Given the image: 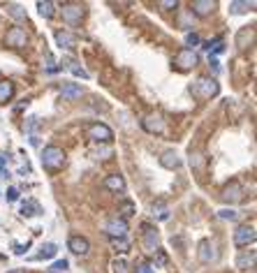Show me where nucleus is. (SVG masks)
<instances>
[{"instance_id": "ddd939ff", "label": "nucleus", "mask_w": 257, "mask_h": 273, "mask_svg": "<svg viewBox=\"0 0 257 273\" xmlns=\"http://www.w3.org/2000/svg\"><path fill=\"white\" fill-rule=\"evenodd\" d=\"M141 127L146 132H151V134H160L162 130H165V121H162V116H158V114H148L144 121H141Z\"/></svg>"}, {"instance_id": "1a4fd4ad", "label": "nucleus", "mask_w": 257, "mask_h": 273, "mask_svg": "<svg viewBox=\"0 0 257 273\" xmlns=\"http://www.w3.org/2000/svg\"><path fill=\"white\" fill-rule=\"evenodd\" d=\"M5 42H7V46H12V49H23L25 42H28V35H25L23 28L14 25V28H10V31H7Z\"/></svg>"}, {"instance_id": "4468645a", "label": "nucleus", "mask_w": 257, "mask_h": 273, "mask_svg": "<svg viewBox=\"0 0 257 273\" xmlns=\"http://www.w3.org/2000/svg\"><path fill=\"white\" fill-rule=\"evenodd\" d=\"M105 187L111 190V193H123L125 190V178L121 174H111V176L105 178Z\"/></svg>"}, {"instance_id": "dca6fc26", "label": "nucleus", "mask_w": 257, "mask_h": 273, "mask_svg": "<svg viewBox=\"0 0 257 273\" xmlns=\"http://www.w3.org/2000/svg\"><path fill=\"white\" fill-rule=\"evenodd\" d=\"M213 10H216V3H213V0H195V3H192V12H195L197 16H207V14H211Z\"/></svg>"}, {"instance_id": "5701e85b", "label": "nucleus", "mask_w": 257, "mask_h": 273, "mask_svg": "<svg viewBox=\"0 0 257 273\" xmlns=\"http://www.w3.org/2000/svg\"><path fill=\"white\" fill-rule=\"evenodd\" d=\"M56 253H58L56 243H44V245H42V253L35 255L33 259H51V257H56Z\"/></svg>"}, {"instance_id": "423d86ee", "label": "nucleus", "mask_w": 257, "mask_h": 273, "mask_svg": "<svg viewBox=\"0 0 257 273\" xmlns=\"http://www.w3.org/2000/svg\"><path fill=\"white\" fill-rule=\"evenodd\" d=\"M81 19H84V5H79V3H65L63 5V21L70 25H76L81 23Z\"/></svg>"}, {"instance_id": "9d476101", "label": "nucleus", "mask_w": 257, "mask_h": 273, "mask_svg": "<svg viewBox=\"0 0 257 273\" xmlns=\"http://www.w3.org/2000/svg\"><path fill=\"white\" fill-rule=\"evenodd\" d=\"M105 232L111 236V241H114V238H125V234H127V223L123 220V217H111L109 223H107Z\"/></svg>"}, {"instance_id": "393cba45", "label": "nucleus", "mask_w": 257, "mask_h": 273, "mask_svg": "<svg viewBox=\"0 0 257 273\" xmlns=\"http://www.w3.org/2000/svg\"><path fill=\"white\" fill-rule=\"evenodd\" d=\"M7 12H10V16H14L16 21L25 19V10L21 5H16V3H10V5H7Z\"/></svg>"}, {"instance_id": "ea45409f", "label": "nucleus", "mask_w": 257, "mask_h": 273, "mask_svg": "<svg viewBox=\"0 0 257 273\" xmlns=\"http://www.w3.org/2000/svg\"><path fill=\"white\" fill-rule=\"evenodd\" d=\"M12 273H23V271H12Z\"/></svg>"}, {"instance_id": "9b49d317", "label": "nucleus", "mask_w": 257, "mask_h": 273, "mask_svg": "<svg viewBox=\"0 0 257 273\" xmlns=\"http://www.w3.org/2000/svg\"><path fill=\"white\" fill-rule=\"evenodd\" d=\"M222 202H227V204H237V202H241L243 199V187H241V183H237V181H232L229 185H225L222 187Z\"/></svg>"}, {"instance_id": "473e14b6", "label": "nucleus", "mask_w": 257, "mask_h": 273, "mask_svg": "<svg viewBox=\"0 0 257 273\" xmlns=\"http://www.w3.org/2000/svg\"><path fill=\"white\" fill-rule=\"evenodd\" d=\"M67 266H70V264H67V259H58V262H54V266H51V271L61 273V271H65Z\"/></svg>"}, {"instance_id": "4c0bfd02", "label": "nucleus", "mask_w": 257, "mask_h": 273, "mask_svg": "<svg viewBox=\"0 0 257 273\" xmlns=\"http://www.w3.org/2000/svg\"><path fill=\"white\" fill-rule=\"evenodd\" d=\"M5 169H7V157L0 155V174H5Z\"/></svg>"}, {"instance_id": "58836bf2", "label": "nucleus", "mask_w": 257, "mask_h": 273, "mask_svg": "<svg viewBox=\"0 0 257 273\" xmlns=\"http://www.w3.org/2000/svg\"><path fill=\"white\" fill-rule=\"evenodd\" d=\"M160 7H178L176 0H165V3H160Z\"/></svg>"}, {"instance_id": "2eb2a0df", "label": "nucleus", "mask_w": 257, "mask_h": 273, "mask_svg": "<svg viewBox=\"0 0 257 273\" xmlns=\"http://www.w3.org/2000/svg\"><path fill=\"white\" fill-rule=\"evenodd\" d=\"M160 165L162 167H167V169H178L183 162H181V157H178L176 151H165L162 153V157H160Z\"/></svg>"}, {"instance_id": "7c9ffc66", "label": "nucleus", "mask_w": 257, "mask_h": 273, "mask_svg": "<svg viewBox=\"0 0 257 273\" xmlns=\"http://www.w3.org/2000/svg\"><path fill=\"white\" fill-rule=\"evenodd\" d=\"M218 215H220L222 220H237L239 213H237V211H232V208H222V211H218Z\"/></svg>"}, {"instance_id": "f257e3e1", "label": "nucleus", "mask_w": 257, "mask_h": 273, "mask_svg": "<svg viewBox=\"0 0 257 273\" xmlns=\"http://www.w3.org/2000/svg\"><path fill=\"white\" fill-rule=\"evenodd\" d=\"M42 165H44V169H49V172H58V169L65 165V153H63V148L46 146L44 151H42Z\"/></svg>"}, {"instance_id": "2f4dec72", "label": "nucleus", "mask_w": 257, "mask_h": 273, "mask_svg": "<svg viewBox=\"0 0 257 273\" xmlns=\"http://www.w3.org/2000/svg\"><path fill=\"white\" fill-rule=\"evenodd\" d=\"M91 155L97 157V160H100V157L102 160H107V157L111 155V148H95V151H91Z\"/></svg>"}, {"instance_id": "bb28decb", "label": "nucleus", "mask_w": 257, "mask_h": 273, "mask_svg": "<svg viewBox=\"0 0 257 273\" xmlns=\"http://www.w3.org/2000/svg\"><path fill=\"white\" fill-rule=\"evenodd\" d=\"M232 12L234 14H243V12H250L252 7H255V3H232Z\"/></svg>"}, {"instance_id": "39448f33", "label": "nucleus", "mask_w": 257, "mask_h": 273, "mask_svg": "<svg viewBox=\"0 0 257 273\" xmlns=\"http://www.w3.org/2000/svg\"><path fill=\"white\" fill-rule=\"evenodd\" d=\"M141 229H144V250H146L148 255H156L158 250H160V238H158V229L153 227V225H148V223L141 225Z\"/></svg>"}, {"instance_id": "0eeeda50", "label": "nucleus", "mask_w": 257, "mask_h": 273, "mask_svg": "<svg viewBox=\"0 0 257 273\" xmlns=\"http://www.w3.org/2000/svg\"><path fill=\"white\" fill-rule=\"evenodd\" d=\"M257 234H255V227L252 225H241V227L234 232V243H237L239 248H246L250 243H255Z\"/></svg>"}, {"instance_id": "f8f14e48", "label": "nucleus", "mask_w": 257, "mask_h": 273, "mask_svg": "<svg viewBox=\"0 0 257 273\" xmlns=\"http://www.w3.org/2000/svg\"><path fill=\"white\" fill-rule=\"evenodd\" d=\"M67 248H70L74 255L86 257V255L91 253V243H88V238H84V236H72L70 241H67Z\"/></svg>"}, {"instance_id": "6e6552de", "label": "nucleus", "mask_w": 257, "mask_h": 273, "mask_svg": "<svg viewBox=\"0 0 257 273\" xmlns=\"http://www.w3.org/2000/svg\"><path fill=\"white\" fill-rule=\"evenodd\" d=\"M218 257H220L218 245L213 241H209V238H204V241L199 243V259H202L204 264H211V262H218Z\"/></svg>"}, {"instance_id": "f03ea898", "label": "nucleus", "mask_w": 257, "mask_h": 273, "mask_svg": "<svg viewBox=\"0 0 257 273\" xmlns=\"http://www.w3.org/2000/svg\"><path fill=\"white\" fill-rule=\"evenodd\" d=\"M220 86H218V81L211 79V76H202V79H197V84L192 86V95H197L199 100H211V97L218 95Z\"/></svg>"}, {"instance_id": "7ed1b4c3", "label": "nucleus", "mask_w": 257, "mask_h": 273, "mask_svg": "<svg viewBox=\"0 0 257 273\" xmlns=\"http://www.w3.org/2000/svg\"><path fill=\"white\" fill-rule=\"evenodd\" d=\"M88 139H93V142L97 144H109L111 139H114V132H111V127H107L105 123H93V125H88Z\"/></svg>"}, {"instance_id": "c9c22d12", "label": "nucleus", "mask_w": 257, "mask_h": 273, "mask_svg": "<svg viewBox=\"0 0 257 273\" xmlns=\"http://www.w3.org/2000/svg\"><path fill=\"white\" fill-rule=\"evenodd\" d=\"M16 199H19V190L10 187V190H7V202H16Z\"/></svg>"}, {"instance_id": "72a5a7b5", "label": "nucleus", "mask_w": 257, "mask_h": 273, "mask_svg": "<svg viewBox=\"0 0 257 273\" xmlns=\"http://www.w3.org/2000/svg\"><path fill=\"white\" fill-rule=\"evenodd\" d=\"M121 211H123V220H125V217H130L132 213H135V204H132V202H125Z\"/></svg>"}, {"instance_id": "cd10ccee", "label": "nucleus", "mask_w": 257, "mask_h": 273, "mask_svg": "<svg viewBox=\"0 0 257 273\" xmlns=\"http://www.w3.org/2000/svg\"><path fill=\"white\" fill-rule=\"evenodd\" d=\"M135 273H156V266H153L151 262H137Z\"/></svg>"}, {"instance_id": "f3484780", "label": "nucleus", "mask_w": 257, "mask_h": 273, "mask_svg": "<svg viewBox=\"0 0 257 273\" xmlns=\"http://www.w3.org/2000/svg\"><path fill=\"white\" fill-rule=\"evenodd\" d=\"M56 42H58V46H63V49H74L76 46V37L72 35V33H67V31L56 33Z\"/></svg>"}, {"instance_id": "a211bd4d", "label": "nucleus", "mask_w": 257, "mask_h": 273, "mask_svg": "<svg viewBox=\"0 0 257 273\" xmlns=\"http://www.w3.org/2000/svg\"><path fill=\"white\" fill-rule=\"evenodd\" d=\"M14 97V84L7 79L0 81V104H7V102Z\"/></svg>"}, {"instance_id": "b1692460", "label": "nucleus", "mask_w": 257, "mask_h": 273, "mask_svg": "<svg viewBox=\"0 0 257 273\" xmlns=\"http://www.w3.org/2000/svg\"><path fill=\"white\" fill-rule=\"evenodd\" d=\"M37 10H40V14L44 16V19H51V16H54V3L40 0V3H37Z\"/></svg>"}, {"instance_id": "412c9836", "label": "nucleus", "mask_w": 257, "mask_h": 273, "mask_svg": "<svg viewBox=\"0 0 257 273\" xmlns=\"http://www.w3.org/2000/svg\"><path fill=\"white\" fill-rule=\"evenodd\" d=\"M81 86L79 84H65L63 86V91H61V95L65 97V100H76V97H81Z\"/></svg>"}, {"instance_id": "6ab92c4d", "label": "nucleus", "mask_w": 257, "mask_h": 273, "mask_svg": "<svg viewBox=\"0 0 257 273\" xmlns=\"http://www.w3.org/2000/svg\"><path fill=\"white\" fill-rule=\"evenodd\" d=\"M255 266V250H248V253H241L237 259V268L241 271H248V268Z\"/></svg>"}, {"instance_id": "a878e982", "label": "nucleus", "mask_w": 257, "mask_h": 273, "mask_svg": "<svg viewBox=\"0 0 257 273\" xmlns=\"http://www.w3.org/2000/svg\"><path fill=\"white\" fill-rule=\"evenodd\" d=\"M67 70H70L74 76H81V79H88V72H86L84 67H81L76 61H70V63H67Z\"/></svg>"}, {"instance_id": "f704fd0d", "label": "nucleus", "mask_w": 257, "mask_h": 273, "mask_svg": "<svg viewBox=\"0 0 257 273\" xmlns=\"http://www.w3.org/2000/svg\"><path fill=\"white\" fill-rule=\"evenodd\" d=\"M186 44L188 46H197V44H199V35H197V33H188V35H186Z\"/></svg>"}, {"instance_id": "4be33fe9", "label": "nucleus", "mask_w": 257, "mask_h": 273, "mask_svg": "<svg viewBox=\"0 0 257 273\" xmlns=\"http://www.w3.org/2000/svg\"><path fill=\"white\" fill-rule=\"evenodd\" d=\"M153 215H156L158 220H169V206H167L165 202H156L153 204Z\"/></svg>"}, {"instance_id": "20e7f679", "label": "nucleus", "mask_w": 257, "mask_h": 273, "mask_svg": "<svg viewBox=\"0 0 257 273\" xmlns=\"http://www.w3.org/2000/svg\"><path fill=\"white\" fill-rule=\"evenodd\" d=\"M197 63H199V58H197V53L192 49H181L176 53V58H174V67H176V70H181V72L192 70Z\"/></svg>"}, {"instance_id": "e433bc0d", "label": "nucleus", "mask_w": 257, "mask_h": 273, "mask_svg": "<svg viewBox=\"0 0 257 273\" xmlns=\"http://www.w3.org/2000/svg\"><path fill=\"white\" fill-rule=\"evenodd\" d=\"M25 250H28V243H25V245H19V243H14V253L16 255H23Z\"/></svg>"}, {"instance_id": "c756f323", "label": "nucleus", "mask_w": 257, "mask_h": 273, "mask_svg": "<svg viewBox=\"0 0 257 273\" xmlns=\"http://www.w3.org/2000/svg\"><path fill=\"white\" fill-rule=\"evenodd\" d=\"M114 248H116V253H127V248H130V243L125 241V238H114Z\"/></svg>"}, {"instance_id": "aec40b11", "label": "nucleus", "mask_w": 257, "mask_h": 273, "mask_svg": "<svg viewBox=\"0 0 257 273\" xmlns=\"http://www.w3.org/2000/svg\"><path fill=\"white\" fill-rule=\"evenodd\" d=\"M42 206L35 202V199H28V202L21 206V215H28V217H33V215H42Z\"/></svg>"}, {"instance_id": "c85d7f7f", "label": "nucleus", "mask_w": 257, "mask_h": 273, "mask_svg": "<svg viewBox=\"0 0 257 273\" xmlns=\"http://www.w3.org/2000/svg\"><path fill=\"white\" fill-rule=\"evenodd\" d=\"M111 271L114 273H127V262L125 259H114V262H111Z\"/></svg>"}]
</instances>
